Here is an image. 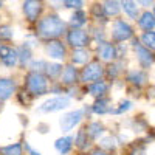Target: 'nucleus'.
Listing matches in <instances>:
<instances>
[{"instance_id":"obj_1","label":"nucleus","mask_w":155,"mask_h":155,"mask_svg":"<svg viewBox=\"0 0 155 155\" xmlns=\"http://www.w3.org/2000/svg\"><path fill=\"white\" fill-rule=\"evenodd\" d=\"M39 34L45 39H54L59 37L65 31V23H64L58 16H47L39 22Z\"/></svg>"},{"instance_id":"obj_2","label":"nucleus","mask_w":155,"mask_h":155,"mask_svg":"<svg viewBox=\"0 0 155 155\" xmlns=\"http://www.w3.org/2000/svg\"><path fill=\"white\" fill-rule=\"evenodd\" d=\"M134 50H135V54H137V61L140 64V67L143 70L150 68L153 64H155V54L153 51H150L149 48H146L140 41H134Z\"/></svg>"},{"instance_id":"obj_3","label":"nucleus","mask_w":155,"mask_h":155,"mask_svg":"<svg viewBox=\"0 0 155 155\" xmlns=\"http://www.w3.org/2000/svg\"><path fill=\"white\" fill-rule=\"evenodd\" d=\"M27 87L33 95H44L48 88V82H47V78L37 71H33L27 76Z\"/></svg>"},{"instance_id":"obj_4","label":"nucleus","mask_w":155,"mask_h":155,"mask_svg":"<svg viewBox=\"0 0 155 155\" xmlns=\"http://www.w3.org/2000/svg\"><path fill=\"white\" fill-rule=\"evenodd\" d=\"M112 36H113V39L116 42H124V41H129V39L134 36V30H132V27L127 22L118 19V20H115V23H113Z\"/></svg>"},{"instance_id":"obj_5","label":"nucleus","mask_w":155,"mask_h":155,"mask_svg":"<svg viewBox=\"0 0 155 155\" xmlns=\"http://www.w3.org/2000/svg\"><path fill=\"white\" fill-rule=\"evenodd\" d=\"M70 106V98L67 96H56V98H51V99H47L44 104L39 107L41 112H45V113H50V112H59V110H64Z\"/></svg>"},{"instance_id":"obj_6","label":"nucleus","mask_w":155,"mask_h":155,"mask_svg":"<svg viewBox=\"0 0 155 155\" xmlns=\"http://www.w3.org/2000/svg\"><path fill=\"white\" fill-rule=\"evenodd\" d=\"M82 115H84L82 110H73L64 115L59 120V126L62 129V132H70L74 126L79 124V121L82 120Z\"/></svg>"},{"instance_id":"obj_7","label":"nucleus","mask_w":155,"mask_h":155,"mask_svg":"<svg viewBox=\"0 0 155 155\" xmlns=\"http://www.w3.org/2000/svg\"><path fill=\"white\" fill-rule=\"evenodd\" d=\"M102 73H104L102 65L98 61H93V62H90L88 65L84 68V71H82V81L84 82H96V81H99V78L102 76Z\"/></svg>"},{"instance_id":"obj_8","label":"nucleus","mask_w":155,"mask_h":155,"mask_svg":"<svg viewBox=\"0 0 155 155\" xmlns=\"http://www.w3.org/2000/svg\"><path fill=\"white\" fill-rule=\"evenodd\" d=\"M67 39H68V44L71 47H76V48H84L85 45H88V36H87V33L82 31V30H78V28L71 30L68 33Z\"/></svg>"},{"instance_id":"obj_9","label":"nucleus","mask_w":155,"mask_h":155,"mask_svg":"<svg viewBox=\"0 0 155 155\" xmlns=\"http://www.w3.org/2000/svg\"><path fill=\"white\" fill-rule=\"evenodd\" d=\"M41 11H42V2L41 0H27V2L23 3V12H25V16L28 17V20H31V22L37 20Z\"/></svg>"},{"instance_id":"obj_10","label":"nucleus","mask_w":155,"mask_h":155,"mask_svg":"<svg viewBox=\"0 0 155 155\" xmlns=\"http://www.w3.org/2000/svg\"><path fill=\"white\" fill-rule=\"evenodd\" d=\"M127 81L130 82V84H134V85H137V87H143V85L147 84L149 76H147L146 70H143V68H135V70L129 71Z\"/></svg>"},{"instance_id":"obj_11","label":"nucleus","mask_w":155,"mask_h":155,"mask_svg":"<svg viewBox=\"0 0 155 155\" xmlns=\"http://www.w3.org/2000/svg\"><path fill=\"white\" fill-rule=\"evenodd\" d=\"M47 54L56 61H62L65 58V47H64L59 41H50L47 44Z\"/></svg>"},{"instance_id":"obj_12","label":"nucleus","mask_w":155,"mask_h":155,"mask_svg":"<svg viewBox=\"0 0 155 155\" xmlns=\"http://www.w3.org/2000/svg\"><path fill=\"white\" fill-rule=\"evenodd\" d=\"M98 54L102 61H106V62H110L113 61L116 56H118V51H116V48L109 44V42H101L99 47H98Z\"/></svg>"},{"instance_id":"obj_13","label":"nucleus","mask_w":155,"mask_h":155,"mask_svg":"<svg viewBox=\"0 0 155 155\" xmlns=\"http://www.w3.org/2000/svg\"><path fill=\"white\" fill-rule=\"evenodd\" d=\"M0 58H2V62L6 67H14L17 61H19V54L16 50H12L9 47H2V51H0Z\"/></svg>"},{"instance_id":"obj_14","label":"nucleus","mask_w":155,"mask_h":155,"mask_svg":"<svg viewBox=\"0 0 155 155\" xmlns=\"http://www.w3.org/2000/svg\"><path fill=\"white\" fill-rule=\"evenodd\" d=\"M138 27L143 30L144 33L146 31H153L155 28V17L150 11H144L143 14H140L138 17Z\"/></svg>"},{"instance_id":"obj_15","label":"nucleus","mask_w":155,"mask_h":155,"mask_svg":"<svg viewBox=\"0 0 155 155\" xmlns=\"http://www.w3.org/2000/svg\"><path fill=\"white\" fill-rule=\"evenodd\" d=\"M14 82L8 78H0V101H6L12 93H14Z\"/></svg>"},{"instance_id":"obj_16","label":"nucleus","mask_w":155,"mask_h":155,"mask_svg":"<svg viewBox=\"0 0 155 155\" xmlns=\"http://www.w3.org/2000/svg\"><path fill=\"white\" fill-rule=\"evenodd\" d=\"M121 8L130 19H138L140 17V9L137 6L135 0H121Z\"/></svg>"},{"instance_id":"obj_17","label":"nucleus","mask_w":155,"mask_h":155,"mask_svg":"<svg viewBox=\"0 0 155 155\" xmlns=\"http://www.w3.org/2000/svg\"><path fill=\"white\" fill-rule=\"evenodd\" d=\"M73 138L71 137H62L59 140H56V143H54V147L56 150L61 153V155H65L71 150V146H73Z\"/></svg>"},{"instance_id":"obj_18","label":"nucleus","mask_w":155,"mask_h":155,"mask_svg":"<svg viewBox=\"0 0 155 155\" xmlns=\"http://www.w3.org/2000/svg\"><path fill=\"white\" fill-rule=\"evenodd\" d=\"M140 42L143 44L146 48H149L150 51L155 53V31H146L141 34L140 37Z\"/></svg>"},{"instance_id":"obj_19","label":"nucleus","mask_w":155,"mask_h":155,"mask_svg":"<svg viewBox=\"0 0 155 155\" xmlns=\"http://www.w3.org/2000/svg\"><path fill=\"white\" fill-rule=\"evenodd\" d=\"M76 78H78L76 68L71 67V65L65 67V70H64V73H62V82L64 84H74L76 82Z\"/></svg>"},{"instance_id":"obj_20","label":"nucleus","mask_w":155,"mask_h":155,"mask_svg":"<svg viewBox=\"0 0 155 155\" xmlns=\"http://www.w3.org/2000/svg\"><path fill=\"white\" fill-rule=\"evenodd\" d=\"M120 2L118 0H106V3H104V11H106V14L107 16H118L120 14Z\"/></svg>"},{"instance_id":"obj_21","label":"nucleus","mask_w":155,"mask_h":155,"mask_svg":"<svg viewBox=\"0 0 155 155\" xmlns=\"http://www.w3.org/2000/svg\"><path fill=\"white\" fill-rule=\"evenodd\" d=\"M88 92H90V95H93V96H102L107 92V84L102 82V81H96V82H93L92 85L88 87Z\"/></svg>"},{"instance_id":"obj_22","label":"nucleus","mask_w":155,"mask_h":155,"mask_svg":"<svg viewBox=\"0 0 155 155\" xmlns=\"http://www.w3.org/2000/svg\"><path fill=\"white\" fill-rule=\"evenodd\" d=\"M92 110H93L95 113H99V115H104V113L110 112V109H109V99H102V98L98 99L95 104H93Z\"/></svg>"},{"instance_id":"obj_23","label":"nucleus","mask_w":155,"mask_h":155,"mask_svg":"<svg viewBox=\"0 0 155 155\" xmlns=\"http://www.w3.org/2000/svg\"><path fill=\"white\" fill-rule=\"evenodd\" d=\"M3 155H22V144L19 143H14V144H9V146H5L0 149Z\"/></svg>"},{"instance_id":"obj_24","label":"nucleus","mask_w":155,"mask_h":155,"mask_svg":"<svg viewBox=\"0 0 155 155\" xmlns=\"http://www.w3.org/2000/svg\"><path fill=\"white\" fill-rule=\"evenodd\" d=\"M102 132H104V127H102V124H99V123H92L87 127V134H88L90 138H98Z\"/></svg>"},{"instance_id":"obj_25","label":"nucleus","mask_w":155,"mask_h":155,"mask_svg":"<svg viewBox=\"0 0 155 155\" xmlns=\"http://www.w3.org/2000/svg\"><path fill=\"white\" fill-rule=\"evenodd\" d=\"M17 54H19V61L22 65H27V64L31 61V51L28 47H20L17 50Z\"/></svg>"},{"instance_id":"obj_26","label":"nucleus","mask_w":155,"mask_h":155,"mask_svg":"<svg viewBox=\"0 0 155 155\" xmlns=\"http://www.w3.org/2000/svg\"><path fill=\"white\" fill-rule=\"evenodd\" d=\"M88 61V53L82 48H78L73 51V62L74 64H85Z\"/></svg>"},{"instance_id":"obj_27","label":"nucleus","mask_w":155,"mask_h":155,"mask_svg":"<svg viewBox=\"0 0 155 155\" xmlns=\"http://www.w3.org/2000/svg\"><path fill=\"white\" fill-rule=\"evenodd\" d=\"M70 23H71V27H74V28H78V27H81V25H84V23H85V14H84V11H79V9H78L74 14L71 16Z\"/></svg>"},{"instance_id":"obj_28","label":"nucleus","mask_w":155,"mask_h":155,"mask_svg":"<svg viewBox=\"0 0 155 155\" xmlns=\"http://www.w3.org/2000/svg\"><path fill=\"white\" fill-rule=\"evenodd\" d=\"M87 129H81L79 132H78V137H76V144L79 147H85L87 146Z\"/></svg>"},{"instance_id":"obj_29","label":"nucleus","mask_w":155,"mask_h":155,"mask_svg":"<svg viewBox=\"0 0 155 155\" xmlns=\"http://www.w3.org/2000/svg\"><path fill=\"white\" fill-rule=\"evenodd\" d=\"M62 71V67L59 65V64H50V65L47 67V73L50 78H58Z\"/></svg>"},{"instance_id":"obj_30","label":"nucleus","mask_w":155,"mask_h":155,"mask_svg":"<svg viewBox=\"0 0 155 155\" xmlns=\"http://www.w3.org/2000/svg\"><path fill=\"white\" fill-rule=\"evenodd\" d=\"M132 101H129V99H124L120 102V107L116 109V110H112L113 113H123V112H127V110H130L132 109Z\"/></svg>"},{"instance_id":"obj_31","label":"nucleus","mask_w":155,"mask_h":155,"mask_svg":"<svg viewBox=\"0 0 155 155\" xmlns=\"http://www.w3.org/2000/svg\"><path fill=\"white\" fill-rule=\"evenodd\" d=\"M132 155H147V147H146V143H140L134 147L132 150Z\"/></svg>"},{"instance_id":"obj_32","label":"nucleus","mask_w":155,"mask_h":155,"mask_svg":"<svg viewBox=\"0 0 155 155\" xmlns=\"http://www.w3.org/2000/svg\"><path fill=\"white\" fill-rule=\"evenodd\" d=\"M65 6L67 8H73V9H81V6L84 5V0H65Z\"/></svg>"},{"instance_id":"obj_33","label":"nucleus","mask_w":155,"mask_h":155,"mask_svg":"<svg viewBox=\"0 0 155 155\" xmlns=\"http://www.w3.org/2000/svg\"><path fill=\"white\" fill-rule=\"evenodd\" d=\"M101 146L102 147H107V149H115L116 147V141H115V138L107 137V138H104V140L101 141Z\"/></svg>"},{"instance_id":"obj_34","label":"nucleus","mask_w":155,"mask_h":155,"mask_svg":"<svg viewBox=\"0 0 155 155\" xmlns=\"http://www.w3.org/2000/svg\"><path fill=\"white\" fill-rule=\"evenodd\" d=\"M12 28L11 27H0V39H11Z\"/></svg>"},{"instance_id":"obj_35","label":"nucleus","mask_w":155,"mask_h":155,"mask_svg":"<svg viewBox=\"0 0 155 155\" xmlns=\"http://www.w3.org/2000/svg\"><path fill=\"white\" fill-rule=\"evenodd\" d=\"M31 67H33V70H34V71H37V73H39V70H44V68H47L48 65H47V64H45L44 61H37V62H33V64H31Z\"/></svg>"},{"instance_id":"obj_36","label":"nucleus","mask_w":155,"mask_h":155,"mask_svg":"<svg viewBox=\"0 0 155 155\" xmlns=\"http://www.w3.org/2000/svg\"><path fill=\"white\" fill-rule=\"evenodd\" d=\"M135 2L138 5H141V6H144V8H149V6H152L153 0H135Z\"/></svg>"},{"instance_id":"obj_37","label":"nucleus","mask_w":155,"mask_h":155,"mask_svg":"<svg viewBox=\"0 0 155 155\" xmlns=\"http://www.w3.org/2000/svg\"><path fill=\"white\" fill-rule=\"evenodd\" d=\"M25 149L28 150V153H30V155H41L39 152H36V150H34V149H33V147H31L28 143H25Z\"/></svg>"},{"instance_id":"obj_38","label":"nucleus","mask_w":155,"mask_h":155,"mask_svg":"<svg viewBox=\"0 0 155 155\" xmlns=\"http://www.w3.org/2000/svg\"><path fill=\"white\" fill-rule=\"evenodd\" d=\"M92 155H107V153H106L104 150H99V149H98V150H95V152H92Z\"/></svg>"},{"instance_id":"obj_39","label":"nucleus","mask_w":155,"mask_h":155,"mask_svg":"<svg viewBox=\"0 0 155 155\" xmlns=\"http://www.w3.org/2000/svg\"><path fill=\"white\" fill-rule=\"evenodd\" d=\"M50 2H51V3H53L54 6H59V5L62 3V0H50Z\"/></svg>"},{"instance_id":"obj_40","label":"nucleus","mask_w":155,"mask_h":155,"mask_svg":"<svg viewBox=\"0 0 155 155\" xmlns=\"http://www.w3.org/2000/svg\"><path fill=\"white\" fill-rule=\"evenodd\" d=\"M152 14H153V17H155V5H153V11H152Z\"/></svg>"},{"instance_id":"obj_41","label":"nucleus","mask_w":155,"mask_h":155,"mask_svg":"<svg viewBox=\"0 0 155 155\" xmlns=\"http://www.w3.org/2000/svg\"><path fill=\"white\" fill-rule=\"evenodd\" d=\"M2 47H3V45H0V51H2Z\"/></svg>"}]
</instances>
